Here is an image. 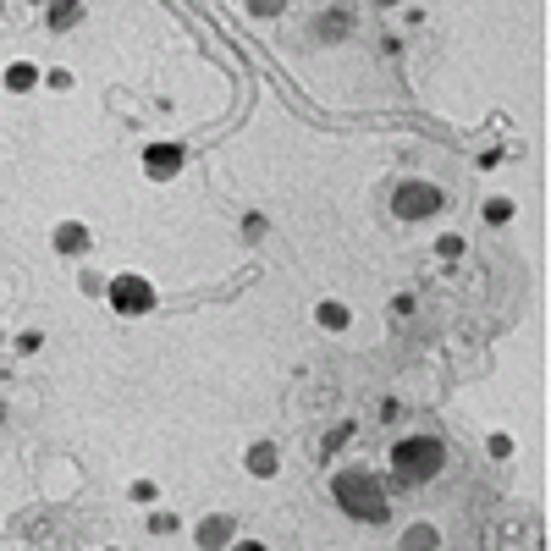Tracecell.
<instances>
[{
  "label": "cell",
  "instance_id": "obj_3",
  "mask_svg": "<svg viewBox=\"0 0 551 551\" xmlns=\"http://www.w3.org/2000/svg\"><path fill=\"white\" fill-rule=\"evenodd\" d=\"M83 243H88L83 226H61V248H66V254H72V248H83Z\"/></svg>",
  "mask_w": 551,
  "mask_h": 551
},
{
  "label": "cell",
  "instance_id": "obj_2",
  "mask_svg": "<svg viewBox=\"0 0 551 551\" xmlns=\"http://www.w3.org/2000/svg\"><path fill=\"white\" fill-rule=\"evenodd\" d=\"M149 171H177V149H149Z\"/></svg>",
  "mask_w": 551,
  "mask_h": 551
},
{
  "label": "cell",
  "instance_id": "obj_1",
  "mask_svg": "<svg viewBox=\"0 0 551 551\" xmlns=\"http://www.w3.org/2000/svg\"><path fill=\"white\" fill-rule=\"evenodd\" d=\"M122 303H127V309H149V293H144V281H138V276L116 281V309H122Z\"/></svg>",
  "mask_w": 551,
  "mask_h": 551
}]
</instances>
